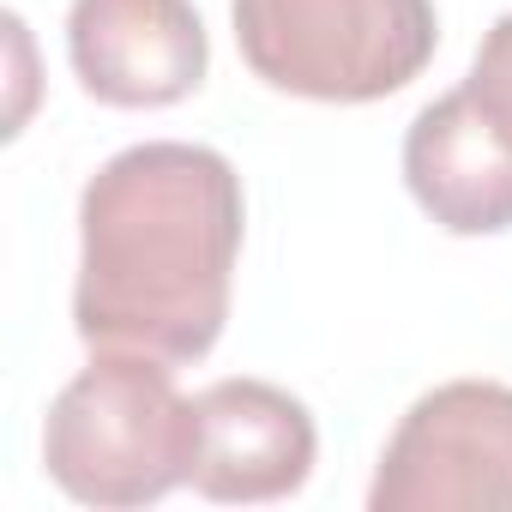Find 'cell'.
<instances>
[{
  "label": "cell",
  "mask_w": 512,
  "mask_h": 512,
  "mask_svg": "<svg viewBox=\"0 0 512 512\" xmlns=\"http://www.w3.org/2000/svg\"><path fill=\"white\" fill-rule=\"evenodd\" d=\"M241 235L247 199L223 151L187 139L115 151L79 193V338L199 362L229 320Z\"/></svg>",
  "instance_id": "cell-1"
},
{
  "label": "cell",
  "mask_w": 512,
  "mask_h": 512,
  "mask_svg": "<svg viewBox=\"0 0 512 512\" xmlns=\"http://www.w3.org/2000/svg\"><path fill=\"white\" fill-rule=\"evenodd\" d=\"M175 362L145 350H91L43 422V464L79 506H151L193 476L199 410Z\"/></svg>",
  "instance_id": "cell-2"
},
{
  "label": "cell",
  "mask_w": 512,
  "mask_h": 512,
  "mask_svg": "<svg viewBox=\"0 0 512 512\" xmlns=\"http://www.w3.org/2000/svg\"><path fill=\"white\" fill-rule=\"evenodd\" d=\"M253 79L308 103H380L440 43L434 0H229Z\"/></svg>",
  "instance_id": "cell-3"
},
{
  "label": "cell",
  "mask_w": 512,
  "mask_h": 512,
  "mask_svg": "<svg viewBox=\"0 0 512 512\" xmlns=\"http://www.w3.org/2000/svg\"><path fill=\"white\" fill-rule=\"evenodd\" d=\"M374 512H512V386L446 380L392 428Z\"/></svg>",
  "instance_id": "cell-4"
},
{
  "label": "cell",
  "mask_w": 512,
  "mask_h": 512,
  "mask_svg": "<svg viewBox=\"0 0 512 512\" xmlns=\"http://www.w3.org/2000/svg\"><path fill=\"white\" fill-rule=\"evenodd\" d=\"M67 61L109 109H169L211 73V37L193 0H73Z\"/></svg>",
  "instance_id": "cell-5"
},
{
  "label": "cell",
  "mask_w": 512,
  "mask_h": 512,
  "mask_svg": "<svg viewBox=\"0 0 512 512\" xmlns=\"http://www.w3.org/2000/svg\"><path fill=\"white\" fill-rule=\"evenodd\" d=\"M199 446H193V488L217 506H266L308 488L320 458V428L302 398L272 380H217L193 398Z\"/></svg>",
  "instance_id": "cell-6"
},
{
  "label": "cell",
  "mask_w": 512,
  "mask_h": 512,
  "mask_svg": "<svg viewBox=\"0 0 512 512\" xmlns=\"http://www.w3.org/2000/svg\"><path fill=\"white\" fill-rule=\"evenodd\" d=\"M404 187L446 235L512 229V139L458 85L404 133Z\"/></svg>",
  "instance_id": "cell-7"
},
{
  "label": "cell",
  "mask_w": 512,
  "mask_h": 512,
  "mask_svg": "<svg viewBox=\"0 0 512 512\" xmlns=\"http://www.w3.org/2000/svg\"><path fill=\"white\" fill-rule=\"evenodd\" d=\"M464 91L482 103V115L512 139V13L494 19V31L476 43V61H470V79Z\"/></svg>",
  "instance_id": "cell-8"
}]
</instances>
